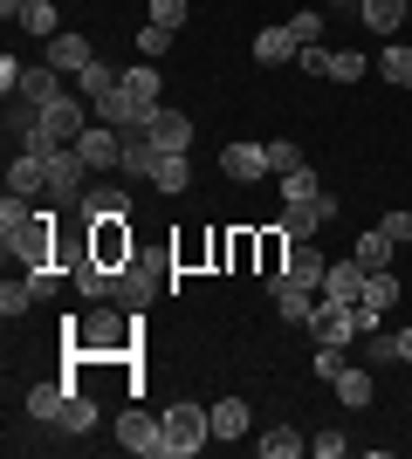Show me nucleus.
<instances>
[{"label": "nucleus", "mask_w": 412, "mask_h": 459, "mask_svg": "<svg viewBox=\"0 0 412 459\" xmlns=\"http://www.w3.org/2000/svg\"><path fill=\"white\" fill-rule=\"evenodd\" d=\"M261 459H295V453H302V439H295V432H289V425H275V432H261Z\"/></svg>", "instance_id": "36"}, {"label": "nucleus", "mask_w": 412, "mask_h": 459, "mask_svg": "<svg viewBox=\"0 0 412 459\" xmlns=\"http://www.w3.org/2000/svg\"><path fill=\"white\" fill-rule=\"evenodd\" d=\"M118 446L137 459H165V419H152V411H124L118 419Z\"/></svg>", "instance_id": "7"}, {"label": "nucleus", "mask_w": 412, "mask_h": 459, "mask_svg": "<svg viewBox=\"0 0 412 459\" xmlns=\"http://www.w3.org/2000/svg\"><path fill=\"white\" fill-rule=\"evenodd\" d=\"M406 7L412 0H357V21H364L372 35H399V28H406Z\"/></svg>", "instance_id": "21"}, {"label": "nucleus", "mask_w": 412, "mask_h": 459, "mask_svg": "<svg viewBox=\"0 0 412 459\" xmlns=\"http://www.w3.org/2000/svg\"><path fill=\"white\" fill-rule=\"evenodd\" d=\"M255 62H268V69L275 62H295V35L289 28H261L255 35Z\"/></svg>", "instance_id": "30"}, {"label": "nucleus", "mask_w": 412, "mask_h": 459, "mask_svg": "<svg viewBox=\"0 0 412 459\" xmlns=\"http://www.w3.org/2000/svg\"><path fill=\"white\" fill-rule=\"evenodd\" d=\"M97 425V398L90 391H69V404H62V432H90Z\"/></svg>", "instance_id": "35"}, {"label": "nucleus", "mask_w": 412, "mask_h": 459, "mask_svg": "<svg viewBox=\"0 0 412 459\" xmlns=\"http://www.w3.org/2000/svg\"><path fill=\"white\" fill-rule=\"evenodd\" d=\"M152 186H158V192H172V199H179L186 186H193V165H186V152H158V165H152Z\"/></svg>", "instance_id": "27"}, {"label": "nucleus", "mask_w": 412, "mask_h": 459, "mask_svg": "<svg viewBox=\"0 0 412 459\" xmlns=\"http://www.w3.org/2000/svg\"><path fill=\"white\" fill-rule=\"evenodd\" d=\"M282 274H289L295 288H310V295H316V288H323V274H330V261L316 254V240H302V247H289V268H282Z\"/></svg>", "instance_id": "19"}, {"label": "nucleus", "mask_w": 412, "mask_h": 459, "mask_svg": "<svg viewBox=\"0 0 412 459\" xmlns=\"http://www.w3.org/2000/svg\"><path fill=\"white\" fill-rule=\"evenodd\" d=\"M62 404H69V384H35V391H28V419L62 425Z\"/></svg>", "instance_id": "28"}, {"label": "nucleus", "mask_w": 412, "mask_h": 459, "mask_svg": "<svg viewBox=\"0 0 412 459\" xmlns=\"http://www.w3.org/2000/svg\"><path fill=\"white\" fill-rule=\"evenodd\" d=\"M152 165H158V144L145 131H124V165H118L124 186H131V178H152Z\"/></svg>", "instance_id": "22"}, {"label": "nucleus", "mask_w": 412, "mask_h": 459, "mask_svg": "<svg viewBox=\"0 0 412 459\" xmlns=\"http://www.w3.org/2000/svg\"><path fill=\"white\" fill-rule=\"evenodd\" d=\"M145 137H152L158 152H193V117L186 110H158L152 124H145Z\"/></svg>", "instance_id": "16"}, {"label": "nucleus", "mask_w": 412, "mask_h": 459, "mask_svg": "<svg viewBox=\"0 0 412 459\" xmlns=\"http://www.w3.org/2000/svg\"><path fill=\"white\" fill-rule=\"evenodd\" d=\"M248 261H261V247H255V233L241 227L234 240H227V268H248Z\"/></svg>", "instance_id": "43"}, {"label": "nucleus", "mask_w": 412, "mask_h": 459, "mask_svg": "<svg viewBox=\"0 0 412 459\" xmlns=\"http://www.w3.org/2000/svg\"><path fill=\"white\" fill-rule=\"evenodd\" d=\"M186 14H193L186 0H152V21H158V28H172V35L186 28Z\"/></svg>", "instance_id": "44"}, {"label": "nucleus", "mask_w": 412, "mask_h": 459, "mask_svg": "<svg viewBox=\"0 0 412 459\" xmlns=\"http://www.w3.org/2000/svg\"><path fill=\"white\" fill-rule=\"evenodd\" d=\"M21 28H28V35H41V41H56V35H62V14L48 7V0H21Z\"/></svg>", "instance_id": "29"}, {"label": "nucleus", "mask_w": 412, "mask_h": 459, "mask_svg": "<svg viewBox=\"0 0 412 459\" xmlns=\"http://www.w3.org/2000/svg\"><path fill=\"white\" fill-rule=\"evenodd\" d=\"M310 199H323V186H316V172H310V165L282 172V206H310Z\"/></svg>", "instance_id": "33"}, {"label": "nucleus", "mask_w": 412, "mask_h": 459, "mask_svg": "<svg viewBox=\"0 0 412 459\" xmlns=\"http://www.w3.org/2000/svg\"><path fill=\"white\" fill-rule=\"evenodd\" d=\"M364 69H372V62L357 56V48H337V56H330V82H357Z\"/></svg>", "instance_id": "41"}, {"label": "nucleus", "mask_w": 412, "mask_h": 459, "mask_svg": "<svg viewBox=\"0 0 412 459\" xmlns=\"http://www.w3.org/2000/svg\"><path fill=\"white\" fill-rule=\"evenodd\" d=\"M330 220H337V199L323 192V199H310V206H282V220H275V227L302 247V240H316V227H330Z\"/></svg>", "instance_id": "10"}, {"label": "nucleus", "mask_w": 412, "mask_h": 459, "mask_svg": "<svg viewBox=\"0 0 412 459\" xmlns=\"http://www.w3.org/2000/svg\"><path fill=\"white\" fill-rule=\"evenodd\" d=\"M220 172L234 178V186H255V178H268V144H227V152H220Z\"/></svg>", "instance_id": "14"}, {"label": "nucleus", "mask_w": 412, "mask_h": 459, "mask_svg": "<svg viewBox=\"0 0 412 459\" xmlns=\"http://www.w3.org/2000/svg\"><path fill=\"white\" fill-rule=\"evenodd\" d=\"M199 261H214V240H199V233H186L172 247V268H199Z\"/></svg>", "instance_id": "39"}, {"label": "nucleus", "mask_w": 412, "mask_h": 459, "mask_svg": "<svg viewBox=\"0 0 412 459\" xmlns=\"http://www.w3.org/2000/svg\"><path fill=\"white\" fill-rule=\"evenodd\" d=\"M372 69H378V76H385V82H392V90H412V48H406V41H385V48H378V62H372Z\"/></svg>", "instance_id": "24"}, {"label": "nucleus", "mask_w": 412, "mask_h": 459, "mask_svg": "<svg viewBox=\"0 0 412 459\" xmlns=\"http://www.w3.org/2000/svg\"><path fill=\"white\" fill-rule=\"evenodd\" d=\"M118 82H124V69H110V62H90V69L76 76V96L90 103V110H103V103L118 96Z\"/></svg>", "instance_id": "18"}, {"label": "nucleus", "mask_w": 412, "mask_h": 459, "mask_svg": "<svg viewBox=\"0 0 412 459\" xmlns=\"http://www.w3.org/2000/svg\"><path fill=\"white\" fill-rule=\"evenodd\" d=\"M206 439H214V411L206 404H172L165 411V459H193Z\"/></svg>", "instance_id": "3"}, {"label": "nucleus", "mask_w": 412, "mask_h": 459, "mask_svg": "<svg viewBox=\"0 0 412 459\" xmlns=\"http://www.w3.org/2000/svg\"><path fill=\"white\" fill-rule=\"evenodd\" d=\"M378 227H385V233H392V240H399V247H406V240H412V212H385Z\"/></svg>", "instance_id": "48"}, {"label": "nucleus", "mask_w": 412, "mask_h": 459, "mask_svg": "<svg viewBox=\"0 0 412 459\" xmlns=\"http://www.w3.org/2000/svg\"><path fill=\"white\" fill-rule=\"evenodd\" d=\"M76 288L90 295V302H118V268H103V261H76Z\"/></svg>", "instance_id": "23"}, {"label": "nucleus", "mask_w": 412, "mask_h": 459, "mask_svg": "<svg viewBox=\"0 0 412 459\" xmlns=\"http://www.w3.org/2000/svg\"><path fill=\"white\" fill-rule=\"evenodd\" d=\"M14 96H28V103H41V110H48V103H56V96H69V90H62V69H48V62H41V69H28V76H21Z\"/></svg>", "instance_id": "26"}, {"label": "nucleus", "mask_w": 412, "mask_h": 459, "mask_svg": "<svg viewBox=\"0 0 412 459\" xmlns=\"http://www.w3.org/2000/svg\"><path fill=\"white\" fill-rule=\"evenodd\" d=\"M214 411V439H241L248 432V404L241 398H220V404H206Z\"/></svg>", "instance_id": "32"}, {"label": "nucleus", "mask_w": 412, "mask_h": 459, "mask_svg": "<svg viewBox=\"0 0 412 459\" xmlns=\"http://www.w3.org/2000/svg\"><path fill=\"white\" fill-rule=\"evenodd\" d=\"M131 227L124 220H90V261H103V268H124L131 261Z\"/></svg>", "instance_id": "11"}, {"label": "nucleus", "mask_w": 412, "mask_h": 459, "mask_svg": "<svg viewBox=\"0 0 412 459\" xmlns=\"http://www.w3.org/2000/svg\"><path fill=\"white\" fill-rule=\"evenodd\" d=\"M337 398L351 404V411H357V404H372V370H344V377H337Z\"/></svg>", "instance_id": "38"}, {"label": "nucleus", "mask_w": 412, "mask_h": 459, "mask_svg": "<svg viewBox=\"0 0 412 459\" xmlns=\"http://www.w3.org/2000/svg\"><path fill=\"white\" fill-rule=\"evenodd\" d=\"M330 7H351V0H330Z\"/></svg>", "instance_id": "53"}, {"label": "nucleus", "mask_w": 412, "mask_h": 459, "mask_svg": "<svg viewBox=\"0 0 412 459\" xmlns=\"http://www.w3.org/2000/svg\"><path fill=\"white\" fill-rule=\"evenodd\" d=\"M316 377H323V384H337V377H344V357H337L330 343H316Z\"/></svg>", "instance_id": "47"}, {"label": "nucleus", "mask_w": 412, "mask_h": 459, "mask_svg": "<svg viewBox=\"0 0 412 459\" xmlns=\"http://www.w3.org/2000/svg\"><path fill=\"white\" fill-rule=\"evenodd\" d=\"M90 124H97V110H90L83 96H56V103L41 110V131L56 137V144H76V137L90 131Z\"/></svg>", "instance_id": "8"}, {"label": "nucleus", "mask_w": 412, "mask_h": 459, "mask_svg": "<svg viewBox=\"0 0 412 459\" xmlns=\"http://www.w3.org/2000/svg\"><path fill=\"white\" fill-rule=\"evenodd\" d=\"M372 364H399V336H372Z\"/></svg>", "instance_id": "50"}, {"label": "nucleus", "mask_w": 412, "mask_h": 459, "mask_svg": "<svg viewBox=\"0 0 412 459\" xmlns=\"http://www.w3.org/2000/svg\"><path fill=\"white\" fill-rule=\"evenodd\" d=\"M255 247H261V274H282V268H289V247H295V240H289L282 227H268V233H255Z\"/></svg>", "instance_id": "31"}, {"label": "nucleus", "mask_w": 412, "mask_h": 459, "mask_svg": "<svg viewBox=\"0 0 412 459\" xmlns=\"http://www.w3.org/2000/svg\"><path fill=\"white\" fill-rule=\"evenodd\" d=\"M41 62H48V69H62V76H83V69L97 62V48H90V35H76V28H69V35L41 41Z\"/></svg>", "instance_id": "12"}, {"label": "nucleus", "mask_w": 412, "mask_h": 459, "mask_svg": "<svg viewBox=\"0 0 412 459\" xmlns=\"http://www.w3.org/2000/svg\"><path fill=\"white\" fill-rule=\"evenodd\" d=\"M364 274H372V268H357V254H351V261H330V274H323V288H316V295H330V302L357 308V302H364Z\"/></svg>", "instance_id": "13"}, {"label": "nucleus", "mask_w": 412, "mask_h": 459, "mask_svg": "<svg viewBox=\"0 0 412 459\" xmlns=\"http://www.w3.org/2000/svg\"><path fill=\"white\" fill-rule=\"evenodd\" d=\"M351 254H357V268H372V274H378V268H392L399 240H392L385 227H372V233H357V247H351Z\"/></svg>", "instance_id": "25"}, {"label": "nucleus", "mask_w": 412, "mask_h": 459, "mask_svg": "<svg viewBox=\"0 0 412 459\" xmlns=\"http://www.w3.org/2000/svg\"><path fill=\"white\" fill-rule=\"evenodd\" d=\"M399 302V274L392 268H378V274H364V308H378V316H385V308Z\"/></svg>", "instance_id": "34"}, {"label": "nucleus", "mask_w": 412, "mask_h": 459, "mask_svg": "<svg viewBox=\"0 0 412 459\" xmlns=\"http://www.w3.org/2000/svg\"><path fill=\"white\" fill-rule=\"evenodd\" d=\"M137 316L124 302H97L83 323H69V357H131Z\"/></svg>", "instance_id": "1"}, {"label": "nucleus", "mask_w": 412, "mask_h": 459, "mask_svg": "<svg viewBox=\"0 0 412 459\" xmlns=\"http://www.w3.org/2000/svg\"><path fill=\"white\" fill-rule=\"evenodd\" d=\"M21 76H28V69H21V62H14V56L0 62V90H7V96H14V90H21Z\"/></svg>", "instance_id": "51"}, {"label": "nucleus", "mask_w": 412, "mask_h": 459, "mask_svg": "<svg viewBox=\"0 0 412 459\" xmlns=\"http://www.w3.org/2000/svg\"><path fill=\"white\" fill-rule=\"evenodd\" d=\"M103 124H118V131H145L158 117V69L152 62H137V69H124V82H118V96L103 103Z\"/></svg>", "instance_id": "2"}, {"label": "nucleus", "mask_w": 412, "mask_h": 459, "mask_svg": "<svg viewBox=\"0 0 412 459\" xmlns=\"http://www.w3.org/2000/svg\"><path fill=\"white\" fill-rule=\"evenodd\" d=\"M268 295H275V308H282V323H310V308H316L310 288H295L289 274H268Z\"/></svg>", "instance_id": "20"}, {"label": "nucleus", "mask_w": 412, "mask_h": 459, "mask_svg": "<svg viewBox=\"0 0 412 459\" xmlns=\"http://www.w3.org/2000/svg\"><path fill=\"white\" fill-rule=\"evenodd\" d=\"M28 308H35V288H28V274H21V281H7V288H0V316L14 323V316H28Z\"/></svg>", "instance_id": "37"}, {"label": "nucleus", "mask_w": 412, "mask_h": 459, "mask_svg": "<svg viewBox=\"0 0 412 459\" xmlns=\"http://www.w3.org/2000/svg\"><path fill=\"white\" fill-rule=\"evenodd\" d=\"M172 274H179V268H158V261H137V254H131V261L118 268V302L131 308V316H145V308L165 295V281H172Z\"/></svg>", "instance_id": "4"}, {"label": "nucleus", "mask_w": 412, "mask_h": 459, "mask_svg": "<svg viewBox=\"0 0 412 459\" xmlns=\"http://www.w3.org/2000/svg\"><path fill=\"white\" fill-rule=\"evenodd\" d=\"M310 453H323V459H344V432H316V439H310Z\"/></svg>", "instance_id": "49"}, {"label": "nucleus", "mask_w": 412, "mask_h": 459, "mask_svg": "<svg viewBox=\"0 0 412 459\" xmlns=\"http://www.w3.org/2000/svg\"><path fill=\"white\" fill-rule=\"evenodd\" d=\"M165 48H172V28L145 21V28H137V56H165Z\"/></svg>", "instance_id": "42"}, {"label": "nucleus", "mask_w": 412, "mask_h": 459, "mask_svg": "<svg viewBox=\"0 0 412 459\" xmlns=\"http://www.w3.org/2000/svg\"><path fill=\"white\" fill-rule=\"evenodd\" d=\"M302 329H310L316 343L344 350V343H351V336H357V316H351V308H344V302H330V295H316V308H310V323H302Z\"/></svg>", "instance_id": "9"}, {"label": "nucleus", "mask_w": 412, "mask_h": 459, "mask_svg": "<svg viewBox=\"0 0 412 459\" xmlns=\"http://www.w3.org/2000/svg\"><path fill=\"white\" fill-rule=\"evenodd\" d=\"M76 212L83 220H131V186H90Z\"/></svg>", "instance_id": "17"}, {"label": "nucleus", "mask_w": 412, "mask_h": 459, "mask_svg": "<svg viewBox=\"0 0 412 459\" xmlns=\"http://www.w3.org/2000/svg\"><path fill=\"white\" fill-rule=\"evenodd\" d=\"M399 364H412V329H399Z\"/></svg>", "instance_id": "52"}, {"label": "nucleus", "mask_w": 412, "mask_h": 459, "mask_svg": "<svg viewBox=\"0 0 412 459\" xmlns=\"http://www.w3.org/2000/svg\"><path fill=\"white\" fill-rule=\"evenodd\" d=\"M295 165H302V152L289 137H268V172H295Z\"/></svg>", "instance_id": "45"}, {"label": "nucleus", "mask_w": 412, "mask_h": 459, "mask_svg": "<svg viewBox=\"0 0 412 459\" xmlns=\"http://www.w3.org/2000/svg\"><path fill=\"white\" fill-rule=\"evenodd\" d=\"M289 35H295V48H316V41H323V14H316V7H302V14L289 21Z\"/></svg>", "instance_id": "40"}, {"label": "nucleus", "mask_w": 412, "mask_h": 459, "mask_svg": "<svg viewBox=\"0 0 412 459\" xmlns=\"http://www.w3.org/2000/svg\"><path fill=\"white\" fill-rule=\"evenodd\" d=\"M330 56H337V48H323V41H316V48H295V62H302L310 76H330Z\"/></svg>", "instance_id": "46"}, {"label": "nucleus", "mask_w": 412, "mask_h": 459, "mask_svg": "<svg viewBox=\"0 0 412 459\" xmlns=\"http://www.w3.org/2000/svg\"><path fill=\"white\" fill-rule=\"evenodd\" d=\"M76 158L90 165V172H118V165H124V131L97 117V124H90V131L76 137Z\"/></svg>", "instance_id": "6"}, {"label": "nucleus", "mask_w": 412, "mask_h": 459, "mask_svg": "<svg viewBox=\"0 0 412 459\" xmlns=\"http://www.w3.org/2000/svg\"><path fill=\"white\" fill-rule=\"evenodd\" d=\"M90 192V165L76 158V144H56L48 152V206H83Z\"/></svg>", "instance_id": "5"}, {"label": "nucleus", "mask_w": 412, "mask_h": 459, "mask_svg": "<svg viewBox=\"0 0 412 459\" xmlns=\"http://www.w3.org/2000/svg\"><path fill=\"white\" fill-rule=\"evenodd\" d=\"M7 192H21V199H48V158L14 152V165H7Z\"/></svg>", "instance_id": "15"}]
</instances>
